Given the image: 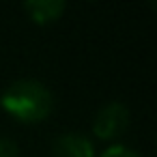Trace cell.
Returning <instances> with one entry per match:
<instances>
[{
	"label": "cell",
	"mask_w": 157,
	"mask_h": 157,
	"mask_svg": "<svg viewBox=\"0 0 157 157\" xmlns=\"http://www.w3.org/2000/svg\"><path fill=\"white\" fill-rule=\"evenodd\" d=\"M0 103L22 123H41L54 110V97L50 88L43 82L30 78L11 82L0 97Z\"/></svg>",
	"instance_id": "cell-1"
},
{
	"label": "cell",
	"mask_w": 157,
	"mask_h": 157,
	"mask_svg": "<svg viewBox=\"0 0 157 157\" xmlns=\"http://www.w3.org/2000/svg\"><path fill=\"white\" fill-rule=\"evenodd\" d=\"M129 125V110L123 101H110L99 108L93 121V133L101 140L118 138Z\"/></svg>",
	"instance_id": "cell-2"
},
{
	"label": "cell",
	"mask_w": 157,
	"mask_h": 157,
	"mask_svg": "<svg viewBox=\"0 0 157 157\" xmlns=\"http://www.w3.org/2000/svg\"><path fill=\"white\" fill-rule=\"evenodd\" d=\"M24 9L35 24L45 26V24L60 20V15L67 9V2L65 0H26Z\"/></svg>",
	"instance_id": "cell-4"
},
{
	"label": "cell",
	"mask_w": 157,
	"mask_h": 157,
	"mask_svg": "<svg viewBox=\"0 0 157 157\" xmlns=\"http://www.w3.org/2000/svg\"><path fill=\"white\" fill-rule=\"evenodd\" d=\"M52 153L54 157H95V146L88 136L80 131H67L54 140Z\"/></svg>",
	"instance_id": "cell-3"
},
{
	"label": "cell",
	"mask_w": 157,
	"mask_h": 157,
	"mask_svg": "<svg viewBox=\"0 0 157 157\" xmlns=\"http://www.w3.org/2000/svg\"><path fill=\"white\" fill-rule=\"evenodd\" d=\"M99 157H140V153H138L136 148L127 146V144L116 142V144H110V146H108Z\"/></svg>",
	"instance_id": "cell-5"
},
{
	"label": "cell",
	"mask_w": 157,
	"mask_h": 157,
	"mask_svg": "<svg viewBox=\"0 0 157 157\" xmlns=\"http://www.w3.org/2000/svg\"><path fill=\"white\" fill-rule=\"evenodd\" d=\"M0 157H20L17 142L7 136H0Z\"/></svg>",
	"instance_id": "cell-6"
}]
</instances>
